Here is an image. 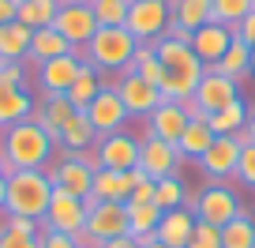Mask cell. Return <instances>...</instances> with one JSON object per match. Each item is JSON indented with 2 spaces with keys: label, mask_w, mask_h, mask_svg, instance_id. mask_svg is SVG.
Masks as SVG:
<instances>
[{
  "label": "cell",
  "mask_w": 255,
  "mask_h": 248,
  "mask_svg": "<svg viewBox=\"0 0 255 248\" xmlns=\"http://www.w3.org/2000/svg\"><path fill=\"white\" fill-rule=\"evenodd\" d=\"M90 117V124H94V132L98 136H113V132H124V124L131 120V113L124 109V102H120V94H117V79H105V87H102V94L94 98V102L83 109Z\"/></svg>",
  "instance_id": "8fae6325"
},
{
  "label": "cell",
  "mask_w": 255,
  "mask_h": 248,
  "mask_svg": "<svg viewBox=\"0 0 255 248\" xmlns=\"http://www.w3.org/2000/svg\"><path fill=\"white\" fill-rule=\"evenodd\" d=\"M56 11H60V0H19V23L30 26V30L53 26Z\"/></svg>",
  "instance_id": "d6a6232c"
},
{
  "label": "cell",
  "mask_w": 255,
  "mask_h": 248,
  "mask_svg": "<svg viewBox=\"0 0 255 248\" xmlns=\"http://www.w3.org/2000/svg\"><path fill=\"white\" fill-rule=\"evenodd\" d=\"M214 132H210V124H207V117H195V120H188V128H184V136L176 139V151H180V158H188V162H199L203 154L210 151V143H214Z\"/></svg>",
  "instance_id": "cb8c5ba5"
},
{
  "label": "cell",
  "mask_w": 255,
  "mask_h": 248,
  "mask_svg": "<svg viewBox=\"0 0 255 248\" xmlns=\"http://www.w3.org/2000/svg\"><path fill=\"white\" fill-rule=\"evenodd\" d=\"M154 56H158V49H154V45H139L135 56H131V68H143L146 60H154Z\"/></svg>",
  "instance_id": "7dc6e473"
},
{
  "label": "cell",
  "mask_w": 255,
  "mask_h": 248,
  "mask_svg": "<svg viewBox=\"0 0 255 248\" xmlns=\"http://www.w3.org/2000/svg\"><path fill=\"white\" fill-rule=\"evenodd\" d=\"M49 200H53V181H49L45 169H11L8 173V200H4L8 218L45 222Z\"/></svg>",
  "instance_id": "3957f363"
},
{
  "label": "cell",
  "mask_w": 255,
  "mask_h": 248,
  "mask_svg": "<svg viewBox=\"0 0 255 248\" xmlns=\"http://www.w3.org/2000/svg\"><path fill=\"white\" fill-rule=\"evenodd\" d=\"M83 64H87V60H79L75 49H72V53H64V56H56V60L38 64V87H41V94H45V98L68 94V87L75 83V75H79Z\"/></svg>",
  "instance_id": "2e32d148"
},
{
  "label": "cell",
  "mask_w": 255,
  "mask_h": 248,
  "mask_svg": "<svg viewBox=\"0 0 255 248\" xmlns=\"http://www.w3.org/2000/svg\"><path fill=\"white\" fill-rule=\"evenodd\" d=\"M191 192H188V184H184L180 173L173 177H161V181H154V203H158L161 211H173V207H188Z\"/></svg>",
  "instance_id": "836d02e7"
},
{
  "label": "cell",
  "mask_w": 255,
  "mask_h": 248,
  "mask_svg": "<svg viewBox=\"0 0 255 248\" xmlns=\"http://www.w3.org/2000/svg\"><path fill=\"white\" fill-rule=\"evenodd\" d=\"M90 11H94L98 26H124L128 11H131V0H94Z\"/></svg>",
  "instance_id": "d590c367"
},
{
  "label": "cell",
  "mask_w": 255,
  "mask_h": 248,
  "mask_svg": "<svg viewBox=\"0 0 255 248\" xmlns=\"http://www.w3.org/2000/svg\"><path fill=\"white\" fill-rule=\"evenodd\" d=\"M252 8H255L252 0H214V23L237 26V23H240V19H244Z\"/></svg>",
  "instance_id": "8d00e7d4"
},
{
  "label": "cell",
  "mask_w": 255,
  "mask_h": 248,
  "mask_svg": "<svg viewBox=\"0 0 255 248\" xmlns=\"http://www.w3.org/2000/svg\"><path fill=\"white\" fill-rule=\"evenodd\" d=\"M237 98H240V83L229 79V75H222V72H214V68H207V72H203V79H199V90H195V98H191V102L203 109V117H210V113L233 105Z\"/></svg>",
  "instance_id": "9a60e30c"
},
{
  "label": "cell",
  "mask_w": 255,
  "mask_h": 248,
  "mask_svg": "<svg viewBox=\"0 0 255 248\" xmlns=\"http://www.w3.org/2000/svg\"><path fill=\"white\" fill-rule=\"evenodd\" d=\"M102 87H105V75L98 72V68L83 64V68H79V75H75V83L68 87V94H64V98H68V102H72L75 109L83 113V109H87V105L94 102L98 94H102Z\"/></svg>",
  "instance_id": "484cf974"
},
{
  "label": "cell",
  "mask_w": 255,
  "mask_h": 248,
  "mask_svg": "<svg viewBox=\"0 0 255 248\" xmlns=\"http://www.w3.org/2000/svg\"><path fill=\"white\" fill-rule=\"evenodd\" d=\"M169 8H173V19L180 26H188L191 34L199 26L214 23V0H169Z\"/></svg>",
  "instance_id": "4316f807"
},
{
  "label": "cell",
  "mask_w": 255,
  "mask_h": 248,
  "mask_svg": "<svg viewBox=\"0 0 255 248\" xmlns=\"http://www.w3.org/2000/svg\"><path fill=\"white\" fill-rule=\"evenodd\" d=\"M4 200H8V177H0V211H4Z\"/></svg>",
  "instance_id": "f907efd6"
},
{
  "label": "cell",
  "mask_w": 255,
  "mask_h": 248,
  "mask_svg": "<svg viewBox=\"0 0 255 248\" xmlns=\"http://www.w3.org/2000/svg\"><path fill=\"white\" fill-rule=\"evenodd\" d=\"M53 26L68 38V45H72V49L90 45V38L98 34V19H94V11H90L87 4H60Z\"/></svg>",
  "instance_id": "e0dca14e"
},
{
  "label": "cell",
  "mask_w": 255,
  "mask_h": 248,
  "mask_svg": "<svg viewBox=\"0 0 255 248\" xmlns=\"http://www.w3.org/2000/svg\"><path fill=\"white\" fill-rule=\"evenodd\" d=\"M237 181L244 184V188H255V143H244V151H240Z\"/></svg>",
  "instance_id": "f35d334b"
},
{
  "label": "cell",
  "mask_w": 255,
  "mask_h": 248,
  "mask_svg": "<svg viewBox=\"0 0 255 248\" xmlns=\"http://www.w3.org/2000/svg\"><path fill=\"white\" fill-rule=\"evenodd\" d=\"M158 49V60L165 68V79H161V98L165 102H188L195 98L199 90V79H203V60L191 53L188 41H173V38H158L154 41Z\"/></svg>",
  "instance_id": "6da1fadb"
},
{
  "label": "cell",
  "mask_w": 255,
  "mask_h": 248,
  "mask_svg": "<svg viewBox=\"0 0 255 248\" xmlns=\"http://www.w3.org/2000/svg\"><path fill=\"white\" fill-rule=\"evenodd\" d=\"M60 4H87V8H90V4H94V0H60Z\"/></svg>",
  "instance_id": "db71d44e"
},
{
  "label": "cell",
  "mask_w": 255,
  "mask_h": 248,
  "mask_svg": "<svg viewBox=\"0 0 255 248\" xmlns=\"http://www.w3.org/2000/svg\"><path fill=\"white\" fill-rule=\"evenodd\" d=\"M188 207L195 211V218H203V222L218 226V230H222V226H229L237 215H244V207H240V196L233 192L225 181L203 184V192H199V196H191Z\"/></svg>",
  "instance_id": "52a82bcc"
},
{
  "label": "cell",
  "mask_w": 255,
  "mask_h": 248,
  "mask_svg": "<svg viewBox=\"0 0 255 248\" xmlns=\"http://www.w3.org/2000/svg\"><path fill=\"white\" fill-rule=\"evenodd\" d=\"M143 248H169V245H161L158 237H146V241H143Z\"/></svg>",
  "instance_id": "816d5d0a"
},
{
  "label": "cell",
  "mask_w": 255,
  "mask_h": 248,
  "mask_svg": "<svg viewBox=\"0 0 255 248\" xmlns=\"http://www.w3.org/2000/svg\"><path fill=\"white\" fill-rule=\"evenodd\" d=\"M75 113H79V109H75V105L68 102L64 94H60V98H45L41 105H34L30 120H34V124H41V128H45V132H49L53 139H60L64 124H68V120H72Z\"/></svg>",
  "instance_id": "7402d4cb"
},
{
  "label": "cell",
  "mask_w": 255,
  "mask_h": 248,
  "mask_svg": "<svg viewBox=\"0 0 255 248\" xmlns=\"http://www.w3.org/2000/svg\"><path fill=\"white\" fill-rule=\"evenodd\" d=\"M188 120H191V113H188L184 102H161L158 109L146 117V136H158V139H165V143H176V139L184 136V128H188Z\"/></svg>",
  "instance_id": "d6986e66"
},
{
  "label": "cell",
  "mask_w": 255,
  "mask_h": 248,
  "mask_svg": "<svg viewBox=\"0 0 255 248\" xmlns=\"http://www.w3.org/2000/svg\"><path fill=\"white\" fill-rule=\"evenodd\" d=\"M49 181H53V188H64V192L79 196V200H90V188H94V154L90 151H64L56 162H49L45 166Z\"/></svg>",
  "instance_id": "5b68a950"
},
{
  "label": "cell",
  "mask_w": 255,
  "mask_h": 248,
  "mask_svg": "<svg viewBox=\"0 0 255 248\" xmlns=\"http://www.w3.org/2000/svg\"><path fill=\"white\" fill-rule=\"evenodd\" d=\"M72 53V45H68V38H64L56 26H41V30L30 34V53H26V60H34V64H45V60H56V56Z\"/></svg>",
  "instance_id": "d4e9b609"
},
{
  "label": "cell",
  "mask_w": 255,
  "mask_h": 248,
  "mask_svg": "<svg viewBox=\"0 0 255 248\" xmlns=\"http://www.w3.org/2000/svg\"><path fill=\"white\" fill-rule=\"evenodd\" d=\"M94 143H98V132H94L87 113H75V117L64 124L60 139H56V147H64V151H90Z\"/></svg>",
  "instance_id": "f1b7e54d"
},
{
  "label": "cell",
  "mask_w": 255,
  "mask_h": 248,
  "mask_svg": "<svg viewBox=\"0 0 255 248\" xmlns=\"http://www.w3.org/2000/svg\"><path fill=\"white\" fill-rule=\"evenodd\" d=\"M252 4H255V0H252Z\"/></svg>",
  "instance_id": "9f6ffc18"
},
{
  "label": "cell",
  "mask_w": 255,
  "mask_h": 248,
  "mask_svg": "<svg viewBox=\"0 0 255 248\" xmlns=\"http://www.w3.org/2000/svg\"><path fill=\"white\" fill-rule=\"evenodd\" d=\"M102 248H143V245H139L135 237H117V241H105Z\"/></svg>",
  "instance_id": "c3c4849f"
},
{
  "label": "cell",
  "mask_w": 255,
  "mask_h": 248,
  "mask_svg": "<svg viewBox=\"0 0 255 248\" xmlns=\"http://www.w3.org/2000/svg\"><path fill=\"white\" fill-rule=\"evenodd\" d=\"M8 173H11V166L4 162V154H0V177H8Z\"/></svg>",
  "instance_id": "f5cc1de1"
},
{
  "label": "cell",
  "mask_w": 255,
  "mask_h": 248,
  "mask_svg": "<svg viewBox=\"0 0 255 248\" xmlns=\"http://www.w3.org/2000/svg\"><path fill=\"white\" fill-rule=\"evenodd\" d=\"M131 188H135V177H131V169H98L87 207H90V203H128Z\"/></svg>",
  "instance_id": "ffe728a7"
},
{
  "label": "cell",
  "mask_w": 255,
  "mask_h": 248,
  "mask_svg": "<svg viewBox=\"0 0 255 248\" xmlns=\"http://www.w3.org/2000/svg\"><path fill=\"white\" fill-rule=\"evenodd\" d=\"M131 72H139L146 83H154V87H161V79H165V68H161V60L154 56V60H146L143 68H131Z\"/></svg>",
  "instance_id": "ee69618b"
},
{
  "label": "cell",
  "mask_w": 255,
  "mask_h": 248,
  "mask_svg": "<svg viewBox=\"0 0 255 248\" xmlns=\"http://www.w3.org/2000/svg\"><path fill=\"white\" fill-rule=\"evenodd\" d=\"M233 34H237V38L244 41V45H252V49H255V8L248 11V15L240 19L237 26H233Z\"/></svg>",
  "instance_id": "7bdbcfd3"
},
{
  "label": "cell",
  "mask_w": 255,
  "mask_h": 248,
  "mask_svg": "<svg viewBox=\"0 0 255 248\" xmlns=\"http://www.w3.org/2000/svg\"><path fill=\"white\" fill-rule=\"evenodd\" d=\"M252 72H255V49H252Z\"/></svg>",
  "instance_id": "11a10c76"
},
{
  "label": "cell",
  "mask_w": 255,
  "mask_h": 248,
  "mask_svg": "<svg viewBox=\"0 0 255 248\" xmlns=\"http://www.w3.org/2000/svg\"><path fill=\"white\" fill-rule=\"evenodd\" d=\"M214 72L229 75V79H244V75H252V45H244L240 38H233V45L225 49V56L214 64Z\"/></svg>",
  "instance_id": "1f68e13d"
},
{
  "label": "cell",
  "mask_w": 255,
  "mask_h": 248,
  "mask_svg": "<svg viewBox=\"0 0 255 248\" xmlns=\"http://www.w3.org/2000/svg\"><path fill=\"white\" fill-rule=\"evenodd\" d=\"M191 230H195V211L191 207H173V211L161 215L154 237H158L161 245H169V248H184L188 237H191Z\"/></svg>",
  "instance_id": "44dd1931"
},
{
  "label": "cell",
  "mask_w": 255,
  "mask_h": 248,
  "mask_svg": "<svg viewBox=\"0 0 255 248\" xmlns=\"http://www.w3.org/2000/svg\"><path fill=\"white\" fill-rule=\"evenodd\" d=\"M0 248H38V237H26V233H15V230L0 226Z\"/></svg>",
  "instance_id": "b9f144b4"
},
{
  "label": "cell",
  "mask_w": 255,
  "mask_h": 248,
  "mask_svg": "<svg viewBox=\"0 0 255 248\" xmlns=\"http://www.w3.org/2000/svg\"><path fill=\"white\" fill-rule=\"evenodd\" d=\"M0 87H26L23 60H0Z\"/></svg>",
  "instance_id": "ab89813d"
},
{
  "label": "cell",
  "mask_w": 255,
  "mask_h": 248,
  "mask_svg": "<svg viewBox=\"0 0 255 248\" xmlns=\"http://www.w3.org/2000/svg\"><path fill=\"white\" fill-rule=\"evenodd\" d=\"M19 19V0H0V26Z\"/></svg>",
  "instance_id": "bcb514c9"
},
{
  "label": "cell",
  "mask_w": 255,
  "mask_h": 248,
  "mask_svg": "<svg viewBox=\"0 0 255 248\" xmlns=\"http://www.w3.org/2000/svg\"><path fill=\"white\" fill-rule=\"evenodd\" d=\"M139 41L128 34V26H98V34L87 45V64L98 68L102 75H124L131 72V56H135Z\"/></svg>",
  "instance_id": "277c9868"
},
{
  "label": "cell",
  "mask_w": 255,
  "mask_h": 248,
  "mask_svg": "<svg viewBox=\"0 0 255 248\" xmlns=\"http://www.w3.org/2000/svg\"><path fill=\"white\" fill-rule=\"evenodd\" d=\"M240 139H244V143H255V109H252V117H248V124H244V132H240Z\"/></svg>",
  "instance_id": "681fc988"
},
{
  "label": "cell",
  "mask_w": 255,
  "mask_h": 248,
  "mask_svg": "<svg viewBox=\"0 0 255 248\" xmlns=\"http://www.w3.org/2000/svg\"><path fill=\"white\" fill-rule=\"evenodd\" d=\"M240 151H244V139L240 136H218L214 143H210V151L203 154L195 166L207 173V181H229V177H237Z\"/></svg>",
  "instance_id": "5bb4252c"
},
{
  "label": "cell",
  "mask_w": 255,
  "mask_h": 248,
  "mask_svg": "<svg viewBox=\"0 0 255 248\" xmlns=\"http://www.w3.org/2000/svg\"><path fill=\"white\" fill-rule=\"evenodd\" d=\"M128 203H154V181H150V177H143V181H135V188H131V196H128Z\"/></svg>",
  "instance_id": "f6af8a7d"
},
{
  "label": "cell",
  "mask_w": 255,
  "mask_h": 248,
  "mask_svg": "<svg viewBox=\"0 0 255 248\" xmlns=\"http://www.w3.org/2000/svg\"><path fill=\"white\" fill-rule=\"evenodd\" d=\"M131 237L128 233V203H90L87 230L75 237L79 248H102L105 241Z\"/></svg>",
  "instance_id": "8992f818"
},
{
  "label": "cell",
  "mask_w": 255,
  "mask_h": 248,
  "mask_svg": "<svg viewBox=\"0 0 255 248\" xmlns=\"http://www.w3.org/2000/svg\"><path fill=\"white\" fill-rule=\"evenodd\" d=\"M248 117H252L248 102H244V98H237L233 105L210 113L207 124H210V132H214V136H240V132H244V124H248Z\"/></svg>",
  "instance_id": "83f0119b"
},
{
  "label": "cell",
  "mask_w": 255,
  "mask_h": 248,
  "mask_svg": "<svg viewBox=\"0 0 255 248\" xmlns=\"http://www.w3.org/2000/svg\"><path fill=\"white\" fill-rule=\"evenodd\" d=\"M98 169H135L139 166V136L131 132H113V136H98L90 147Z\"/></svg>",
  "instance_id": "30bf717a"
},
{
  "label": "cell",
  "mask_w": 255,
  "mask_h": 248,
  "mask_svg": "<svg viewBox=\"0 0 255 248\" xmlns=\"http://www.w3.org/2000/svg\"><path fill=\"white\" fill-rule=\"evenodd\" d=\"M169 19H173L169 0H131V11H128L124 26L139 45H154L158 38H165Z\"/></svg>",
  "instance_id": "ba28073f"
},
{
  "label": "cell",
  "mask_w": 255,
  "mask_h": 248,
  "mask_svg": "<svg viewBox=\"0 0 255 248\" xmlns=\"http://www.w3.org/2000/svg\"><path fill=\"white\" fill-rule=\"evenodd\" d=\"M38 248H79V245H75V237H72V233L45 230V226H41V233H38Z\"/></svg>",
  "instance_id": "60d3db41"
},
{
  "label": "cell",
  "mask_w": 255,
  "mask_h": 248,
  "mask_svg": "<svg viewBox=\"0 0 255 248\" xmlns=\"http://www.w3.org/2000/svg\"><path fill=\"white\" fill-rule=\"evenodd\" d=\"M117 94H120V102H124V109L131 113V117H143V120L165 102V98H161V87L146 83L139 72H124L120 75L117 79Z\"/></svg>",
  "instance_id": "4fadbf2b"
},
{
  "label": "cell",
  "mask_w": 255,
  "mask_h": 248,
  "mask_svg": "<svg viewBox=\"0 0 255 248\" xmlns=\"http://www.w3.org/2000/svg\"><path fill=\"white\" fill-rule=\"evenodd\" d=\"M180 151H176V143H165V139L158 136H143L139 139V166L150 181H161V177H173L180 173Z\"/></svg>",
  "instance_id": "7c38bea8"
},
{
  "label": "cell",
  "mask_w": 255,
  "mask_h": 248,
  "mask_svg": "<svg viewBox=\"0 0 255 248\" xmlns=\"http://www.w3.org/2000/svg\"><path fill=\"white\" fill-rule=\"evenodd\" d=\"M184 248H222V230L203 222V218H195V230H191V237H188Z\"/></svg>",
  "instance_id": "74e56055"
},
{
  "label": "cell",
  "mask_w": 255,
  "mask_h": 248,
  "mask_svg": "<svg viewBox=\"0 0 255 248\" xmlns=\"http://www.w3.org/2000/svg\"><path fill=\"white\" fill-rule=\"evenodd\" d=\"M252 248H255V245H252Z\"/></svg>",
  "instance_id": "6f0895ef"
},
{
  "label": "cell",
  "mask_w": 255,
  "mask_h": 248,
  "mask_svg": "<svg viewBox=\"0 0 255 248\" xmlns=\"http://www.w3.org/2000/svg\"><path fill=\"white\" fill-rule=\"evenodd\" d=\"M255 245V218L248 215H237L229 226H222V248H252Z\"/></svg>",
  "instance_id": "e575fe53"
},
{
  "label": "cell",
  "mask_w": 255,
  "mask_h": 248,
  "mask_svg": "<svg viewBox=\"0 0 255 248\" xmlns=\"http://www.w3.org/2000/svg\"><path fill=\"white\" fill-rule=\"evenodd\" d=\"M233 26H225V23H207V26H199V30L191 34V53L203 60V68H214L218 60L225 56V49L233 45Z\"/></svg>",
  "instance_id": "ac0fdd59"
},
{
  "label": "cell",
  "mask_w": 255,
  "mask_h": 248,
  "mask_svg": "<svg viewBox=\"0 0 255 248\" xmlns=\"http://www.w3.org/2000/svg\"><path fill=\"white\" fill-rule=\"evenodd\" d=\"M30 113H34V98L26 87H0V132L30 120Z\"/></svg>",
  "instance_id": "603a6c76"
},
{
  "label": "cell",
  "mask_w": 255,
  "mask_h": 248,
  "mask_svg": "<svg viewBox=\"0 0 255 248\" xmlns=\"http://www.w3.org/2000/svg\"><path fill=\"white\" fill-rule=\"evenodd\" d=\"M30 26H23L15 19V23H4L0 26V60H26V53H30Z\"/></svg>",
  "instance_id": "4dcf8cb0"
},
{
  "label": "cell",
  "mask_w": 255,
  "mask_h": 248,
  "mask_svg": "<svg viewBox=\"0 0 255 248\" xmlns=\"http://www.w3.org/2000/svg\"><path fill=\"white\" fill-rule=\"evenodd\" d=\"M161 215H165V211H161L158 203H128V233L143 245L146 237H154Z\"/></svg>",
  "instance_id": "f546056e"
},
{
  "label": "cell",
  "mask_w": 255,
  "mask_h": 248,
  "mask_svg": "<svg viewBox=\"0 0 255 248\" xmlns=\"http://www.w3.org/2000/svg\"><path fill=\"white\" fill-rule=\"evenodd\" d=\"M0 154L11 169H45L56 154V139L41 124L23 120L0 132Z\"/></svg>",
  "instance_id": "7a4b0ae2"
},
{
  "label": "cell",
  "mask_w": 255,
  "mask_h": 248,
  "mask_svg": "<svg viewBox=\"0 0 255 248\" xmlns=\"http://www.w3.org/2000/svg\"><path fill=\"white\" fill-rule=\"evenodd\" d=\"M87 200H79V196L64 192V188H53V200H49V211H45V230H60V233H72V237H79L83 230H87Z\"/></svg>",
  "instance_id": "9c48e42d"
}]
</instances>
